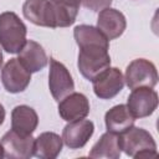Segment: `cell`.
Instances as JSON below:
<instances>
[{"mask_svg": "<svg viewBox=\"0 0 159 159\" xmlns=\"http://www.w3.org/2000/svg\"><path fill=\"white\" fill-rule=\"evenodd\" d=\"M97 27L111 41L122 36L127 27V20L119 10L106 7L99 11L97 19Z\"/></svg>", "mask_w": 159, "mask_h": 159, "instance_id": "cell-12", "label": "cell"}, {"mask_svg": "<svg viewBox=\"0 0 159 159\" xmlns=\"http://www.w3.org/2000/svg\"><path fill=\"white\" fill-rule=\"evenodd\" d=\"M120 149L130 158L134 159H150L157 158V143L153 135L138 127H132L124 133L119 134Z\"/></svg>", "mask_w": 159, "mask_h": 159, "instance_id": "cell-1", "label": "cell"}, {"mask_svg": "<svg viewBox=\"0 0 159 159\" xmlns=\"http://www.w3.org/2000/svg\"><path fill=\"white\" fill-rule=\"evenodd\" d=\"M80 1H81V0H80Z\"/></svg>", "mask_w": 159, "mask_h": 159, "instance_id": "cell-25", "label": "cell"}, {"mask_svg": "<svg viewBox=\"0 0 159 159\" xmlns=\"http://www.w3.org/2000/svg\"><path fill=\"white\" fill-rule=\"evenodd\" d=\"M31 81V73L17 58H10L1 70V82L9 93L24 92Z\"/></svg>", "mask_w": 159, "mask_h": 159, "instance_id": "cell-7", "label": "cell"}, {"mask_svg": "<svg viewBox=\"0 0 159 159\" xmlns=\"http://www.w3.org/2000/svg\"><path fill=\"white\" fill-rule=\"evenodd\" d=\"M62 137L53 132H43L35 138L34 155L41 159H55L62 150Z\"/></svg>", "mask_w": 159, "mask_h": 159, "instance_id": "cell-17", "label": "cell"}, {"mask_svg": "<svg viewBox=\"0 0 159 159\" xmlns=\"http://www.w3.org/2000/svg\"><path fill=\"white\" fill-rule=\"evenodd\" d=\"M80 0H50L56 27H68L77 17Z\"/></svg>", "mask_w": 159, "mask_h": 159, "instance_id": "cell-18", "label": "cell"}, {"mask_svg": "<svg viewBox=\"0 0 159 159\" xmlns=\"http://www.w3.org/2000/svg\"><path fill=\"white\" fill-rule=\"evenodd\" d=\"M89 102L83 93L72 92L58 102V114L66 122L83 119L89 113Z\"/></svg>", "mask_w": 159, "mask_h": 159, "instance_id": "cell-11", "label": "cell"}, {"mask_svg": "<svg viewBox=\"0 0 159 159\" xmlns=\"http://www.w3.org/2000/svg\"><path fill=\"white\" fill-rule=\"evenodd\" d=\"M135 118L132 116L125 104H117L112 107L104 116V123L107 132L114 134H122L134 125Z\"/></svg>", "mask_w": 159, "mask_h": 159, "instance_id": "cell-16", "label": "cell"}, {"mask_svg": "<svg viewBox=\"0 0 159 159\" xmlns=\"http://www.w3.org/2000/svg\"><path fill=\"white\" fill-rule=\"evenodd\" d=\"M27 29L22 20L12 11L0 14V46L9 53H19L24 47Z\"/></svg>", "mask_w": 159, "mask_h": 159, "instance_id": "cell-2", "label": "cell"}, {"mask_svg": "<svg viewBox=\"0 0 159 159\" xmlns=\"http://www.w3.org/2000/svg\"><path fill=\"white\" fill-rule=\"evenodd\" d=\"M39 124L36 111L26 104L16 106L11 112V129L22 135H31Z\"/></svg>", "mask_w": 159, "mask_h": 159, "instance_id": "cell-15", "label": "cell"}, {"mask_svg": "<svg viewBox=\"0 0 159 159\" xmlns=\"http://www.w3.org/2000/svg\"><path fill=\"white\" fill-rule=\"evenodd\" d=\"M24 16L37 26L56 29L50 0H26L22 5Z\"/></svg>", "mask_w": 159, "mask_h": 159, "instance_id": "cell-13", "label": "cell"}, {"mask_svg": "<svg viewBox=\"0 0 159 159\" xmlns=\"http://www.w3.org/2000/svg\"><path fill=\"white\" fill-rule=\"evenodd\" d=\"M5 108H4V106L0 103V125L4 123V120H5Z\"/></svg>", "mask_w": 159, "mask_h": 159, "instance_id": "cell-22", "label": "cell"}, {"mask_svg": "<svg viewBox=\"0 0 159 159\" xmlns=\"http://www.w3.org/2000/svg\"><path fill=\"white\" fill-rule=\"evenodd\" d=\"M2 66V52H1V48H0V68Z\"/></svg>", "mask_w": 159, "mask_h": 159, "instance_id": "cell-24", "label": "cell"}, {"mask_svg": "<svg viewBox=\"0 0 159 159\" xmlns=\"http://www.w3.org/2000/svg\"><path fill=\"white\" fill-rule=\"evenodd\" d=\"M122 149L119 143V135L106 132L101 135L99 140L92 147L89 152L91 158H107V159H118L120 157Z\"/></svg>", "mask_w": 159, "mask_h": 159, "instance_id": "cell-19", "label": "cell"}, {"mask_svg": "<svg viewBox=\"0 0 159 159\" xmlns=\"http://www.w3.org/2000/svg\"><path fill=\"white\" fill-rule=\"evenodd\" d=\"M108 50L109 47L101 45H87L80 47L77 66L84 78L92 81L101 72L111 67V56Z\"/></svg>", "mask_w": 159, "mask_h": 159, "instance_id": "cell-3", "label": "cell"}, {"mask_svg": "<svg viewBox=\"0 0 159 159\" xmlns=\"http://www.w3.org/2000/svg\"><path fill=\"white\" fill-rule=\"evenodd\" d=\"M124 83L130 89L139 87L154 88L158 83L157 67L149 60L135 58L125 68Z\"/></svg>", "mask_w": 159, "mask_h": 159, "instance_id": "cell-4", "label": "cell"}, {"mask_svg": "<svg viewBox=\"0 0 159 159\" xmlns=\"http://www.w3.org/2000/svg\"><path fill=\"white\" fill-rule=\"evenodd\" d=\"M4 157H5V152H4V147H2V144L0 142V159L4 158Z\"/></svg>", "mask_w": 159, "mask_h": 159, "instance_id": "cell-23", "label": "cell"}, {"mask_svg": "<svg viewBox=\"0 0 159 159\" xmlns=\"http://www.w3.org/2000/svg\"><path fill=\"white\" fill-rule=\"evenodd\" d=\"M93 92L101 99L116 97L124 87V76L117 67H108L92 80Z\"/></svg>", "mask_w": 159, "mask_h": 159, "instance_id": "cell-8", "label": "cell"}, {"mask_svg": "<svg viewBox=\"0 0 159 159\" xmlns=\"http://www.w3.org/2000/svg\"><path fill=\"white\" fill-rule=\"evenodd\" d=\"M48 88L55 101L60 102L75 89V82L66 66L55 58H50Z\"/></svg>", "mask_w": 159, "mask_h": 159, "instance_id": "cell-5", "label": "cell"}, {"mask_svg": "<svg viewBox=\"0 0 159 159\" xmlns=\"http://www.w3.org/2000/svg\"><path fill=\"white\" fill-rule=\"evenodd\" d=\"M5 157L12 159H29L34 155L35 138L31 135H22L10 129L1 138Z\"/></svg>", "mask_w": 159, "mask_h": 159, "instance_id": "cell-9", "label": "cell"}, {"mask_svg": "<svg viewBox=\"0 0 159 159\" xmlns=\"http://www.w3.org/2000/svg\"><path fill=\"white\" fill-rule=\"evenodd\" d=\"M125 106L135 119L149 117L158 107V93L149 87L134 88L128 96Z\"/></svg>", "mask_w": 159, "mask_h": 159, "instance_id": "cell-6", "label": "cell"}, {"mask_svg": "<svg viewBox=\"0 0 159 159\" xmlns=\"http://www.w3.org/2000/svg\"><path fill=\"white\" fill-rule=\"evenodd\" d=\"M73 37L78 47L87 45H101L109 47V40L98 30V27L91 25H78L73 30Z\"/></svg>", "mask_w": 159, "mask_h": 159, "instance_id": "cell-20", "label": "cell"}, {"mask_svg": "<svg viewBox=\"0 0 159 159\" xmlns=\"http://www.w3.org/2000/svg\"><path fill=\"white\" fill-rule=\"evenodd\" d=\"M81 2L83 4L84 7L99 12L101 10L106 9V7H111L112 0H81Z\"/></svg>", "mask_w": 159, "mask_h": 159, "instance_id": "cell-21", "label": "cell"}, {"mask_svg": "<svg viewBox=\"0 0 159 159\" xmlns=\"http://www.w3.org/2000/svg\"><path fill=\"white\" fill-rule=\"evenodd\" d=\"M94 132V124L89 119H78L68 122L62 130V142L70 149L83 148Z\"/></svg>", "mask_w": 159, "mask_h": 159, "instance_id": "cell-10", "label": "cell"}, {"mask_svg": "<svg viewBox=\"0 0 159 159\" xmlns=\"http://www.w3.org/2000/svg\"><path fill=\"white\" fill-rule=\"evenodd\" d=\"M17 60L30 73L41 71L48 63V57L43 47L34 40H27L25 42L24 47L19 52Z\"/></svg>", "mask_w": 159, "mask_h": 159, "instance_id": "cell-14", "label": "cell"}]
</instances>
